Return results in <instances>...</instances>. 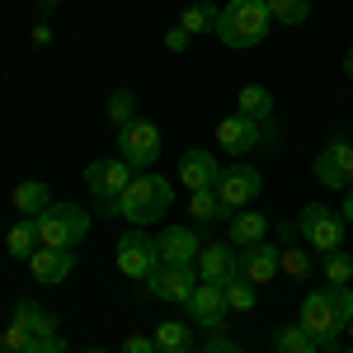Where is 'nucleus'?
<instances>
[{
  "mask_svg": "<svg viewBox=\"0 0 353 353\" xmlns=\"http://www.w3.org/2000/svg\"><path fill=\"white\" fill-rule=\"evenodd\" d=\"M325 283H334V288H349V283H353V254H344V250H330V254H325Z\"/></svg>",
  "mask_w": 353,
  "mask_h": 353,
  "instance_id": "obj_30",
  "label": "nucleus"
},
{
  "mask_svg": "<svg viewBox=\"0 0 353 353\" xmlns=\"http://www.w3.org/2000/svg\"><path fill=\"white\" fill-rule=\"evenodd\" d=\"M161 128L156 123H128V128H118V156L132 165V170H151V165L161 161Z\"/></svg>",
  "mask_w": 353,
  "mask_h": 353,
  "instance_id": "obj_8",
  "label": "nucleus"
},
{
  "mask_svg": "<svg viewBox=\"0 0 353 353\" xmlns=\"http://www.w3.org/2000/svg\"><path fill=\"white\" fill-rule=\"evenodd\" d=\"M231 273H241V250L231 241H217V245L198 250V278L203 283H226Z\"/></svg>",
  "mask_w": 353,
  "mask_h": 353,
  "instance_id": "obj_15",
  "label": "nucleus"
},
{
  "mask_svg": "<svg viewBox=\"0 0 353 353\" xmlns=\"http://www.w3.org/2000/svg\"><path fill=\"white\" fill-rule=\"evenodd\" d=\"M184 306H189V316L203 330H221L226 311H231V306H226V288H221V283H203V278H198V288L189 292Z\"/></svg>",
  "mask_w": 353,
  "mask_h": 353,
  "instance_id": "obj_13",
  "label": "nucleus"
},
{
  "mask_svg": "<svg viewBox=\"0 0 353 353\" xmlns=\"http://www.w3.org/2000/svg\"><path fill=\"white\" fill-rule=\"evenodd\" d=\"M349 321H353V292L349 288L325 283V288H316V292L301 297L297 325L321 344V353H339V334L349 330Z\"/></svg>",
  "mask_w": 353,
  "mask_h": 353,
  "instance_id": "obj_1",
  "label": "nucleus"
},
{
  "mask_svg": "<svg viewBox=\"0 0 353 353\" xmlns=\"http://www.w3.org/2000/svg\"><path fill=\"white\" fill-rule=\"evenodd\" d=\"M5 245H10V254H14V259H33V250H38V226H33V217L14 221V226H10V236H5Z\"/></svg>",
  "mask_w": 353,
  "mask_h": 353,
  "instance_id": "obj_24",
  "label": "nucleus"
},
{
  "mask_svg": "<svg viewBox=\"0 0 353 353\" xmlns=\"http://www.w3.org/2000/svg\"><path fill=\"white\" fill-rule=\"evenodd\" d=\"M278 269L288 273V278H297V283H306L316 264H311V254H306V250H297V245H288V250H283V259H278Z\"/></svg>",
  "mask_w": 353,
  "mask_h": 353,
  "instance_id": "obj_31",
  "label": "nucleus"
},
{
  "mask_svg": "<svg viewBox=\"0 0 353 353\" xmlns=\"http://www.w3.org/2000/svg\"><path fill=\"white\" fill-rule=\"evenodd\" d=\"M104 113H109L113 128H128V123H137V94H132V90H113L109 104H104Z\"/></svg>",
  "mask_w": 353,
  "mask_h": 353,
  "instance_id": "obj_28",
  "label": "nucleus"
},
{
  "mask_svg": "<svg viewBox=\"0 0 353 353\" xmlns=\"http://www.w3.org/2000/svg\"><path fill=\"white\" fill-rule=\"evenodd\" d=\"M184 353H203V349H184Z\"/></svg>",
  "mask_w": 353,
  "mask_h": 353,
  "instance_id": "obj_43",
  "label": "nucleus"
},
{
  "mask_svg": "<svg viewBox=\"0 0 353 353\" xmlns=\"http://www.w3.org/2000/svg\"><path fill=\"white\" fill-rule=\"evenodd\" d=\"M161 269V254H156V241L151 236H141V231H128L123 241H118V273L123 278H151V273Z\"/></svg>",
  "mask_w": 353,
  "mask_h": 353,
  "instance_id": "obj_10",
  "label": "nucleus"
},
{
  "mask_svg": "<svg viewBox=\"0 0 353 353\" xmlns=\"http://www.w3.org/2000/svg\"><path fill=\"white\" fill-rule=\"evenodd\" d=\"M10 203H14V212H24V217H38V212H48V208H52V189H48L43 179H24V184H14Z\"/></svg>",
  "mask_w": 353,
  "mask_h": 353,
  "instance_id": "obj_20",
  "label": "nucleus"
},
{
  "mask_svg": "<svg viewBox=\"0 0 353 353\" xmlns=\"http://www.w3.org/2000/svg\"><path fill=\"white\" fill-rule=\"evenodd\" d=\"M273 349H278V353H321V344H316V339H311L301 325H278Z\"/></svg>",
  "mask_w": 353,
  "mask_h": 353,
  "instance_id": "obj_25",
  "label": "nucleus"
},
{
  "mask_svg": "<svg viewBox=\"0 0 353 353\" xmlns=\"http://www.w3.org/2000/svg\"><path fill=\"white\" fill-rule=\"evenodd\" d=\"M170 203H174L170 179H165V174H151V170H141V174H132V184L123 189V198L113 203V217H128L132 226H151V221H165Z\"/></svg>",
  "mask_w": 353,
  "mask_h": 353,
  "instance_id": "obj_2",
  "label": "nucleus"
},
{
  "mask_svg": "<svg viewBox=\"0 0 353 353\" xmlns=\"http://www.w3.org/2000/svg\"><path fill=\"white\" fill-rule=\"evenodd\" d=\"M85 184H90V198L99 203V212H113V203L132 184V165L123 161V156H113V161H90L85 165Z\"/></svg>",
  "mask_w": 353,
  "mask_h": 353,
  "instance_id": "obj_7",
  "label": "nucleus"
},
{
  "mask_svg": "<svg viewBox=\"0 0 353 353\" xmlns=\"http://www.w3.org/2000/svg\"><path fill=\"white\" fill-rule=\"evenodd\" d=\"M71 269H76V250H48V245H38L33 259H28L33 283H43V288H52V283H61V278H71Z\"/></svg>",
  "mask_w": 353,
  "mask_h": 353,
  "instance_id": "obj_17",
  "label": "nucleus"
},
{
  "mask_svg": "<svg viewBox=\"0 0 353 353\" xmlns=\"http://www.w3.org/2000/svg\"><path fill=\"white\" fill-rule=\"evenodd\" d=\"M33 226H38V245H48V250H76L90 236V212H85L81 203H52L48 212L33 217Z\"/></svg>",
  "mask_w": 353,
  "mask_h": 353,
  "instance_id": "obj_4",
  "label": "nucleus"
},
{
  "mask_svg": "<svg viewBox=\"0 0 353 353\" xmlns=\"http://www.w3.org/2000/svg\"><path fill=\"white\" fill-rule=\"evenodd\" d=\"M278 24H306L311 19V0H264Z\"/></svg>",
  "mask_w": 353,
  "mask_h": 353,
  "instance_id": "obj_29",
  "label": "nucleus"
},
{
  "mask_svg": "<svg viewBox=\"0 0 353 353\" xmlns=\"http://www.w3.org/2000/svg\"><path fill=\"white\" fill-rule=\"evenodd\" d=\"M245 118H254V123H273V90L269 85H245L241 90V109Z\"/></svg>",
  "mask_w": 353,
  "mask_h": 353,
  "instance_id": "obj_22",
  "label": "nucleus"
},
{
  "mask_svg": "<svg viewBox=\"0 0 353 353\" xmlns=\"http://www.w3.org/2000/svg\"><path fill=\"white\" fill-rule=\"evenodd\" d=\"M278 259H283V250L269 241H254L241 250V273L254 283V288H264L269 278H278Z\"/></svg>",
  "mask_w": 353,
  "mask_h": 353,
  "instance_id": "obj_18",
  "label": "nucleus"
},
{
  "mask_svg": "<svg viewBox=\"0 0 353 353\" xmlns=\"http://www.w3.org/2000/svg\"><path fill=\"white\" fill-rule=\"evenodd\" d=\"M221 288H226V306H231V311H254L259 292H254V283H250L245 273H231Z\"/></svg>",
  "mask_w": 353,
  "mask_h": 353,
  "instance_id": "obj_26",
  "label": "nucleus"
},
{
  "mask_svg": "<svg viewBox=\"0 0 353 353\" xmlns=\"http://www.w3.org/2000/svg\"><path fill=\"white\" fill-rule=\"evenodd\" d=\"M349 330H353V321H349Z\"/></svg>",
  "mask_w": 353,
  "mask_h": 353,
  "instance_id": "obj_44",
  "label": "nucleus"
},
{
  "mask_svg": "<svg viewBox=\"0 0 353 353\" xmlns=\"http://www.w3.org/2000/svg\"><path fill=\"white\" fill-rule=\"evenodd\" d=\"M339 212H344V221H353V184L344 189V208H339Z\"/></svg>",
  "mask_w": 353,
  "mask_h": 353,
  "instance_id": "obj_40",
  "label": "nucleus"
},
{
  "mask_svg": "<svg viewBox=\"0 0 353 353\" xmlns=\"http://www.w3.org/2000/svg\"><path fill=\"white\" fill-rule=\"evenodd\" d=\"M217 179H221V165L212 151H203V146H189L184 156H179V184L184 189H217Z\"/></svg>",
  "mask_w": 353,
  "mask_h": 353,
  "instance_id": "obj_14",
  "label": "nucleus"
},
{
  "mask_svg": "<svg viewBox=\"0 0 353 353\" xmlns=\"http://www.w3.org/2000/svg\"><path fill=\"white\" fill-rule=\"evenodd\" d=\"M344 353H353V349H344Z\"/></svg>",
  "mask_w": 353,
  "mask_h": 353,
  "instance_id": "obj_45",
  "label": "nucleus"
},
{
  "mask_svg": "<svg viewBox=\"0 0 353 353\" xmlns=\"http://www.w3.org/2000/svg\"><path fill=\"white\" fill-rule=\"evenodd\" d=\"M344 76L353 81V48H349V57H344Z\"/></svg>",
  "mask_w": 353,
  "mask_h": 353,
  "instance_id": "obj_41",
  "label": "nucleus"
},
{
  "mask_svg": "<svg viewBox=\"0 0 353 353\" xmlns=\"http://www.w3.org/2000/svg\"><path fill=\"white\" fill-rule=\"evenodd\" d=\"M264 193V174L254 170V165H231V170H221V179H217V198L231 208V212H241V208H250L254 198Z\"/></svg>",
  "mask_w": 353,
  "mask_h": 353,
  "instance_id": "obj_9",
  "label": "nucleus"
},
{
  "mask_svg": "<svg viewBox=\"0 0 353 353\" xmlns=\"http://www.w3.org/2000/svg\"><path fill=\"white\" fill-rule=\"evenodd\" d=\"M203 353H245L241 344H236V339H231V334H212V339H208V344H203Z\"/></svg>",
  "mask_w": 353,
  "mask_h": 353,
  "instance_id": "obj_34",
  "label": "nucleus"
},
{
  "mask_svg": "<svg viewBox=\"0 0 353 353\" xmlns=\"http://www.w3.org/2000/svg\"><path fill=\"white\" fill-rule=\"evenodd\" d=\"M269 28H273V14H269L264 0H231V5H221L217 38L226 48H236V52L259 48V43L269 38Z\"/></svg>",
  "mask_w": 353,
  "mask_h": 353,
  "instance_id": "obj_3",
  "label": "nucleus"
},
{
  "mask_svg": "<svg viewBox=\"0 0 353 353\" xmlns=\"http://www.w3.org/2000/svg\"><path fill=\"white\" fill-rule=\"evenodd\" d=\"M85 353H109V349H85Z\"/></svg>",
  "mask_w": 353,
  "mask_h": 353,
  "instance_id": "obj_42",
  "label": "nucleus"
},
{
  "mask_svg": "<svg viewBox=\"0 0 353 353\" xmlns=\"http://www.w3.org/2000/svg\"><path fill=\"white\" fill-rule=\"evenodd\" d=\"M28 349H33V334H28L24 325L10 321V330L0 334V353H28Z\"/></svg>",
  "mask_w": 353,
  "mask_h": 353,
  "instance_id": "obj_32",
  "label": "nucleus"
},
{
  "mask_svg": "<svg viewBox=\"0 0 353 353\" xmlns=\"http://www.w3.org/2000/svg\"><path fill=\"white\" fill-rule=\"evenodd\" d=\"M33 43H38V48H48V43H52V28L38 24V28H33Z\"/></svg>",
  "mask_w": 353,
  "mask_h": 353,
  "instance_id": "obj_39",
  "label": "nucleus"
},
{
  "mask_svg": "<svg viewBox=\"0 0 353 353\" xmlns=\"http://www.w3.org/2000/svg\"><path fill=\"white\" fill-rule=\"evenodd\" d=\"M123 353H156V339L151 334H128L123 339Z\"/></svg>",
  "mask_w": 353,
  "mask_h": 353,
  "instance_id": "obj_35",
  "label": "nucleus"
},
{
  "mask_svg": "<svg viewBox=\"0 0 353 353\" xmlns=\"http://www.w3.org/2000/svg\"><path fill=\"white\" fill-rule=\"evenodd\" d=\"M269 236V217L264 212H254V208H241V212H231V245L245 250V245L264 241Z\"/></svg>",
  "mask_w": 353,
  "mask_h": 353,
  "instance_id": "obj_19",
  "label": "nucleus"
},
{
  "mask_svg": "<svg viewBox=\"0 0 353 353\" xmlns=\"http://www.w3.org/2000/svg\"><path fill=\"white\" fill-rule=\"evenodd\" d=\"M316 179L325 189H349L353 184V141H344V137L325 141V151L316 156Z\"/></svg>",
  "mask_w": 353,
  "mask_h": 353,
  "instance_id": "obj_11",
  "label": "nucleus"
},
{
  "mask_svg": "<svg viewBox=\"0 0 353 353\" xmlns=\"http://www.w3.org/2000/svg\"><path fill=\"white\" fill-rule=\"evenodd\" d=\"M52 334H57V316H52V311H43L38 325H33V339H52Z\"/></svg>",
  "mask_w": 353,
  "mask_h": 353,
  "instance_id": "obj_36",
  "label": "nucleus"
},
{
  "mask_svg": "<svg viewBox=\"0 0 353 353\" xmlns=\"http://www.w3.org/2000/svg\"><path fill=\"white\" fill-rule=\"evenodd\" d=\"M297 231H301V241L311 245V250H321V254L344 250V212H334V208H325V203L301 208Z\"/></svg>",
  "mask_w": 353,
  "mask_h": 353,
  "instance_id": "obj_6",
  "label": "nucleus"
},
{
  "mask_svg": "<svg viewBox=\"0 0 353 353\" xmlns=\"http://www.w3.org/2000/svg\"><path fill=\"white\" fill-rule=\"evenodd\" d=\"M165 48H170V52H184V48H189V33H184V28H170V33H165Z\"/></svg>",
  "mask_w": 353,
  "mask_h": 353,
  "instance_id": "obj_38",
  "label": "nucleus"
},
{
  "mask_svg": "<svg viewBox=\"0 0 353 353\" xmlns=\"http://www.w3.org/2000/svg\"><path fill=\"white\" fill-rule=\"evenodd\" d=\"M217 146L226 156H250V151H259V146H278V123H254V118H245V113H231V118H221L217 123Z\"/></svg>",
  "mask_w": 353,
  "mask_h": 353,
  "instance_id": "obj_5",
  "label": "nucleus"
},
{
  "mask_svg": "<svg viewBox=\"0 0 353 353\" xmlns=\"http://www.w3.org/2000/svg\"><path fill=\"white\" fill-rule=\"evenodd\" d=\"M193 288H198V264H161L146 278V292L161 301H189Z\"/></svg>",
  "mask_w": 353,
  "mask_h": 353,
  "instance_id": "obj_12",
  "label": "nucleus"
},
{
  "mask_svg": "<svg viewBox=\"0 0 353 353\" xmlns=\"http://www.w3.org/2000/svg\"><path fill=\"white\" fill-rule=\"evenodd\" d=\"M217 19H221V10L217 5H208V0H189L184 5V14H179V28L184 33H217Z\"/></svg>",
  "mask_w": 353,
  "mask_h": 353,
  "instance_id": "obj_21",
  "label": "nucleus"
},
{
  "mask_svg": "<svg viewBox=\"0 0 353 353\" xmlns=\"http://www.w3.org/2000/svg\"><path fill=\"white\" fill-rule=\"evenodd\" d=\"M198 231L193 226H165L161 236H156V254H161V264H198Z\"/></svg>",
  "mask_w": 353,
  "mask_h": 353,
  "instance_id": "obj_16",
  "label": "nucleus"
},
{
  "mask_svg": "<svg viewBox=\"0 0 353 353\" xmlns=\"http://www.w3.org/2000/svg\"><path fill=\"white\" fill-rule=\"evenodd\" d=\"M38 316H43V306H38V301H14V325H24L28 334H33V325H38Z\"/></svg>",
  "mask_w": 353,
  "mask_h": 353,
  "instance_id": "obj_33",
  "label": "nucleus"
},
{
  "mask_svg": "<svg viewBox=\"0 0 353 353\" xmlns=\"http://www.w3.org/2000/svg\"><path fill=\"white\" fill-rule=\"evenodd\" d=\"M156 353H184L189 349V325L184 321H165V325H156Z\"/></svg>",
  "mask_w": 353,
  "mask_h": 353,
  "instance_id": "obj_27",
  "label": "nucleus"
},
{
  "mask_svg": "<svg viewBox=\"0 0 353 353\" xmlns=\"http://www.w3.org/2000/svg\"><path fill=\"white\" fill-rule=\"evenodd\" d=\"M28 353H66V344H61V334H52V339H33Z\"/></svg>",
  "mask_w": 353,
  "mask_h": 353,
  "instance_id": "obj_37",
  "label": "nucleus"
},
{
  "mask_svg": "<svg viewBox=\"0 0 353 353\" xmlns=\"http://www.w3.org/2000/svg\"><path fill=\"white\" fill-rule=\"evenodd\" d=\"M189 212L203 221V226H208V221L231 217V208H226V203L217 198V189H193V193H189Z\"/></svg>",
  "mask_w": 353,
  "mask_h": 353,
  "instance_id": "obj_23",
  "label": "nucleus"
}]
</instances>
